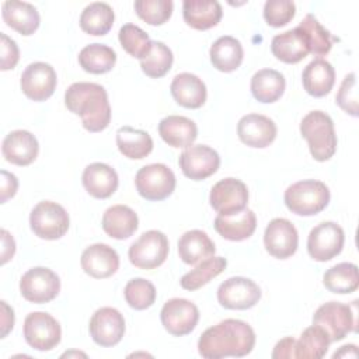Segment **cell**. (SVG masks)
I'll use <instances>...</instances> for the list:
<instances>
[{
  "label": "cell",
  "mask_w": 359,
  "mask_h": 359,
  "mask_svg": "<svg viewBox=\"0 0 359 359\" xmlns=\"http://www.w3.org/2000/svg\"><path fill=\"white\" fill-rule=\"evenodd\" d=\"M255 345V332L245 321L227 318L208 328L198 341V352L206 359L248 355Z\"/></svg>",
  "instance_id": "cell-1"
},
{
  "label": "cell",
  "mask_w": 359,
  "mask_h": 359,
  "mask_svg": "<svg viewBox=\"0 0 359 359\" xmlns=\"http://www.w3.org/2000/svg\"><path fill=\"white\" fill-rule=\"evenodd\" d=\"M66 108L81 118L88 132H101L111 122V105L107 90L97 83H73L65 93Z\"/></svg>",
  "instance_id": "cell-2"
},
{
  "label": "cell",
  "mask_w": 359,
  "mask_h": 359,
  "mask_svg": "<svg viewBox=\"0 0 359 359\" xmlns=\"http://www.w3.org/2000/svg\"><path fill=\"white\" fill-rule=\"evenodd\" d=\"M300 133L307 140L310 153L317 161L330 160L337 151V135L331 116L323 111H311L300 122Z\"/></svg>",
  "instance_id": "cell-3"
},
{
  "label": "cell",
  "mask_w": 359,
  "mask_h": 359,
  "mask_svg": "<svg viewBox=\"0 0 359 359\" xmlns=\"http://www.w3.org/2000/svg\"><path fill=\"white\" fill-rule=\"evenodd\" d=\"M330 202L328 187L317 180H303L285 191L286 208L299 216H314L324 210Z\"/></svg>",
  "instance_id": "cell-4"
},
{
  "label": "cell",
  "mask_w": 359,
  "mask_h": 359,
  "mask_svg": "<svg viewBox=\"0 0 359 359\" xmlns=\"http://www.w3.org/2000/svg\"><path fill=\"white\" fill-rule=\"evenodd\" d=\"M70 219L66 209L52 201H42L34 206L29 215V226L34 234L43 240H57L69 230Z\"/></svg>",
  "instance_id": "cell-5"
},
{
  "label": "cell",
  "mask_w": 359,
  "mask_h": 359,
  "mask_svg": "<svg viewBox=\"0 0 359 359\" xmlns=\"http://www.w3.org/2000/svg\"><path fill=\"white\" fill-rule=\"evenodd\" d=\"M313 324L325 331L330 342L344 339L356 327V311H352L351 306L339 302H328L320 306L314 316Z\"/></svg>",
  "instance_id": "cell-6"
},
{
  "label": "cell",
  "mask_w": 359,
  "mask_h": 359,
  "mask_svg": "<svg viewBox=\"0 0 359 359\" xmlns=\"http://www.w3.org/2000/svg\"><path fill=\"white\" fill-rule=\"evenodd\" d=\"M168 251L170 244L167 236L158 230H149L132 243L128 255L130 264L136 268L154 269L164 264Z\"/></svg>",
  "instance_id": "cell-7"
},
{
  "label": "cell",
  "mask_w": 359,
  "mask_h": 359,
  "mask_svg": "<svg viewBox=\"0 0 359 359\" xmlns=\"http://www.w3.org/2000/svg\"><path fill=\"white\" fill-rule=\"evenodd\" d=\"M139 195L147 201H163L168 198L177 185V180L170 167L161 163L142 167L135 177Z\"/></svg>",
  "instance_id": "cell-8"
},
{
  "label": "cell",
  "mask_w": 359,
  "mask_h": 359,
  "mask_svg": "<svg viewBox=\"0 0 359 359\" xmlns=\"http://www.w3.org/2000/svg\"><path fill=\"white\" fill-rule=\"evenodd\" d=\"M24 338L36 351H50L59 345L62 338L60 324L45 311L29 313L24 320Z\"/></svg>",
  "instance_id": "cell-9"
},
{
  "label": "cell",
  "mask_w": 359,
  "mask_h": 359,
  "mask_svg": "<svg viewBox=\"0 0 359 359\" xmlns=\"http://www.w3.org/2000/svg\"><path fill=\"white\" fill-rule=\"evenodd\" d=\"M345 243V233L335 222H323L313 227L307 237L309 255L318 262H325L337 257Z\"/></svg>",
  "instance_id": "cell-10"
},
{
  "label": "cell",
  "mask_w": 359,
  "mask_h": 359,
  "mask_svg": "<svg viewBox=\"0 0 359 359\" xmlns=\"http://www.w3.org/2000/svg\"><path fill=\"white\" fill-rule=\"evenodd\" d=\"M20 292L22 297L31 303H48L59 294L60 279L52 269L35 266L21 276Z\"/></svg>",
  "instance_id": "cell-11"
},
{
  "label": "cell",
  "mask_w": 359,
  "mask_h": 359,
  "mask_svg": "<svg viewBox=\"0 0 359 359\" xmlns=\"http://www.w3.org/2000/svg\"><path fill=\"white\" fill-rule=\"evenodd\" d=\"M209 202L220 216L237 215L247 208V185L243 181L231 177L220 180L212 187Z\"/></svg>",
  "instance_id": "cell-12"
},
{
  "label": "cell",
  "mask_w": 359,
  "mask_h": 359,
  "mask_svg": "<svg viewBox=\"0 0 359 359\" xmlns=\"http://www.w3.org/2000/svg\"><path fill=\"white\" fill-rule=\"evenodd\" d=\"M261 299L259 286L244 276L226 279L217 289V302L229 310H247L254 307Z\"/></svg>",
  "instance_id": "cell-13"
},
{
  "label": "cell",
  "mask_w": 359,
  "mask_h": 359,
  "mask_svg": "<svg viewBox=\"0 0 359 359\" xmlns=\"http://www.w3.org/2000/svg\"><path fill=\"white\" fill-rule=\"evenodd\" d=\"M163 327L174 337H184L194 331L199 321L198 307L187 299L174 297L164 303L160 313Z\"/></svg>",
  "instance_id": "cell-14"
},
{
  "label": "cell",
  "mask_w": 359,
  "mask_h": 359,
  "mask_svg": "<svg viewBox=\"0 0 359 359\" xmlns=\"http://www.w3.org/2000/svg\"><path fill=\"white\" fill-rule=\"evenodd\" d=\"M178 164L185 177L201 181L219 170L220 157L215 149L206 144H194L180 154Z\"/></svg>",
  "instance_id": "cell-15"
},
{
  "label": "cell",
  "mask_w": 359,
  "mask_h": 359,
  "mask_svg": "<svg viewBox=\"0 0 359 359\" xmlns=\"http://www.w3.org/2000/svg\"><path fill=\"white\" fill-rule=\"evenodd\" d=\"M90 335L100 346H114L121 342L125 334V320L119 310L101 307L90 318Z\"/></svg>",
  "instance_id": "cell-16"
},
{
  "label": "cell",
  "mask_w": 359,
  "mask_h": 359,
  "mask_svg": "<svg viewBox=\"0 0 359 359\" xmlns=\"http://www.w3.org/2000/svg\"><path fill=\"white\" fill-rule=\"evenodd\" d=\"M57 76L55 69L45 62H34L21 74L20 86L22 93L32 101L48 100L56 88Z\"/></svg>",
  "instance_id": "cell-17"
},
{
  "label": "cell",
  "mask_w": 359,
  "mask_h": 359,
  "mask_svg": "<svg viewBox=\"0 0 359 359\" xmlns=\"http://www.w3.org/2000/svg\"><path fill=\"white\" fill-rule=\"evenodd\" d=\"M265 250L278 259L292 257L299 245V234L296 227L283 217H276L269 222L264 233Z\"/></svg>",
  "instance_id": "cell-18"
},
{
  "label": "cell",
  "mask_w": 359,
  "mask_h": 359,
  "mask_svg": "<svg viewBox=\"0 0 359 359\" xmlns=\"http://www.w3.org/2000/svg\"><path fill=\"white\" fill-rule=\"evenodd\" d=\"M278 133L275 122L261 114H247L237 125V135L240 140L255 149H264L269 146Z\"/></svg>",
  "instance_id": "cell-19"
},
{
  "label": "cell",
  "mask_w": 359,
  "mask_h": 359,
  "mask_svg": "<svg viewBox=\"0 0 359 359\" xmlns=\"http://www.w3.org/2000/svg\"><path fill=\"white\" fill-rule=\"evenodd\" d=\"M83 271L95 279L112 276L119 268V255L108 244L97 243L87 247L80 258Z\"/></svg>",
  "instance_id": "cell-20"
},
{
  "label": "cell",
  "mask_w": 359,
  "mask_h": 359,
  "mask_svg": "<svg viewBox=\"0 0 359 359\" xmlns=\"http://www.w3.org/2000/svg\"><path fill=\"white\" fill-rule=\"evenodd\" d=\"M39 144L36 137L28 130L10 132L1 144V153L6 161L14 165H29L38 156Z\"/></svg>",
  "instance_id": "cell-21"
},
{
  "label": "cell",
  "mask_w": 359,
  "mask_h": 359,
  "mask_svg": "<svg viewBox=\"0 0 359 359\" xmlns=\"http://www.w3.org/2000/svg\"><path fill=\"white\" fill-rule=\"evenodd\" d=\"M81 182L86 191L97 199L109 198L119 185L116 171L104 163L88 164L83 171Z\"/></svg>",
  "instance_id": "cell-22"
},
{
  "label": "cell",
  "mask_w": 359,
  "mask_h": 359,
  "mask_svg": "<svg viewBox=\"0 0 359 359\" xmlns=\"http://www.w3.org/2000/svg\"><path fill=\"white\" fill-rule=\"evenodd\" d=\"M1 17L7 27L24 36L32 35L41 22L38 10L31 3L18 0L4 1L1 6Z\"/></svg>",
  "instance_id": "cell-23"
},
{
  "label": "cell",
  "mask_w": 359,
  "mask_h": 359,
  "mask_svg": "<svg viewBox=\"0 0 359 359\" xmlns=\"http://www.w3.org/2000/svg\"><path fill=\"white\" fill-rule=\"evenodd\" d=\"M158 133L168 146L187 149L192 146L198 137V128L196 123L187 116L168 115L160 121Z\"/></svg>",
  "instance_id": "cell-24"
},
{
  "label": "cell",
  "mask_w": 359,
  "mask_h": 359,
  "mask_svg": "<svg viewBox=\"0 0 359 359\" xmlns=\"http://www.w3.org/2000/svg\"><path fill=\"white\" fill-rule=\"evenodd\" d=\"M170 90L177 104L184 108L196 109L206 101V86L192 73L177 74L171 81Z\"/></svg>",
  "instance_id": "cell-25"
},
{
  "label": "cell",
  "mask_w": 359,
  "mask_h": 359,
  "mask_svg": "<svg viewBox=\"0 0 359 359\" xmlns=\"http://www.w3.org/2000/svg\"><path fill=\"white\" fill-rule=\"evenodd\" d=\"M182 15L191 28L205 31L219 24L223 10L216 0H185L182 3Z\"/></svg>",
  "instance_id": "cell-26"
},
{
  "label": "cell",
  "mask_w": 359,
  "mask_h": 359,
  "mask_svg": "<svg viewBox=\"0 0 359 359\" xmlns=\"http://www.w3.org/2000/svg\"><path fill=\"white\" fill-rule=\"evenodd\" d=\"M302 83L307 94L313 97L327 95L335 83V70L330 62L317 57L311 60L302 73Z\"/></svg>",
  "instance_id": "cell-27"
},
{
  "label": "cell",
  "mask_w": 359,
  "mask_h": 359,
  "mask_svg": "<svg viewBox=\"0 0 359 359\" xmlns=\"http://www.w3.org/2000/svg\"><path fill=\"white\" fill-rule=\"evenodd\" d=\"M271 50L278 60L292 65L299 63L309 55V45L302 31L296 27L275 35L271 42Z\"/></svg>",
  "instance_id": "cell-28"
},
{
  "label": "cell",
  "mask_w": 359,
  "mask_h": 359,
  "mask_svg": "<svg viewBox=\"0 0 359 359\" xmlns=\"http://www.w3.org/2000/svg\"><path fill=\"white\" fill-rule=\"evenodd\" d=\"M101 224L109 237L125 240L137 230L139 219L132 208L126 205H114L104 212Z\"/></svg>",
  "instance_id": "cell-29"
},
{
  "label": "cell",
  "mask_w": 359,
  "mask_h": 359,
  "mask_svg": "<svg viewBox=\"0 0 359 359\" xmlns=\"http://www.w3.org/2000/svg\"><path fill=\"white\" fill-rule=\"evenodd\" d=\"M257 229L255 213L245 208L243 212L233 216H220L215 219V230L226 240L243 241L254 234Z\"/></svg>",
  "instance_id": "cell-30"
},
{
  "label": "cell",
  "mask_w": 359,
  "mask_h": 359,
  "mask_svg": "<svg viewBox=\"0 0 359 359\" xmlns=\"http://www.w3.org/2000/svg\"><path fill=\"white\" fill-rule=\"evenodd\" d=\"M215 252V243L202 230L185 231L178 240L180 258L188 265L199 264L201 261L213 257Z\"/></svg>",
  "instance_id": "cell-31"
},
{
  "label": "cell",
  "mask_w": 359,
  "mask_h": 359,
  "mask_svg": "<svg viewBox=\"0 0 359 359\" xmlns=\"http://www.w3.org/2000/svg\"><path fill=\"white\" fill-rule=\"evenodd\" d=\"M209 56L213 67H216L219 72L230 73L240 67L244 57V50L238 39L224 35L213 42Z\"/></svg>",
  "instance_id": "cell-32"
},
{
  "label": "cell",
  "mask_w": 359,
  "mask_h": 359,
  "mask_svg": "<svg viewBox=\"0 0 359 359\" xmlns=\"http://www.w3.org/2000/svg\"><path fill=\"white\" fill-rule=\"evenodd\" d=\"M285 87L283 74L273 69H261L251 77V93L257 101L264 104L278 101L283 95Z\"/></svg>",
  "instance_id": "cell-33"
},
{
  "label": "cell",
  "mask_w": 359,
  "mask_h": 359,
  "mask_svg": "<svg viewBox=\"0 0 359 359\" xmlns=\"http://www.w3.org/2000/svg\"><path fill=\"white\" fill-rule=\"evenodd\" d=\"M116 146L119 151L130 160H142L153 150L151 136L132 126H121L116 130Z\"/></svg>",
  "instance_id": "cell-34"
},
{
  "label": "cell",
  "mask_w": 359,
  "mask_h": 359,
  "mask_svg": "<svg viewBox=\"0 0 359 359\" xmlns=\"http://www.w3.org/2000/svg\"><path fill=\"white\" fill-rule=\"evenodd\" d=\"M115 14L109 4L95 1L84 7L80 15V28L94 36H102L109 32L114 25Z\"/></svg>",
  "instance_id": "cell-35"
},
{
  "label": "cell",
  "mask_w": 359,
  "mask_h": 359,
  "mask_svg": "<svg viewBox=\"0 0 359 359\" xmlns=\"http://www.w3.org/2000/svg\"><path fill=\"white\" fill-rule=\"evenodd\" d=\"M79 63L83 70L93 74H104L112 70L116 63V53L104 43H90L79 53Z\"/></svg>",
  "instance_id": "cell-36"
},
{
  "label": "cell",
  "mask_w": 359,
  "mask_h": 359,
  "mask_svg": "<svg viewBox=\"0 0 359 359\" xmlns=\"http://www.w3.org/2000/svg\"><path fill=\"white\" fill-rule=\"evenodd\" d=\"M325 289L332 293L346 294L352 293L359 287L358 266L352 262H341L325 271L323 276Z\"/></svg>",
  "instance_id": "cell-37"
},
{
  "label": "cell",
  "mask_w": 359,
  "mask_h": 359,
  "mask_svg": "<svg viewBox=\"0 0 359 359\" xmlns=\"http://www.w3.org/2000/svg\"><path fill=\"white\" fill-rule=\"evenodd\" d=\"M297 28L306 38V42L309 45V53L314 56H325L331 50L332 42L338 41L318 22V20L313 14H307L300 21Z\"/></svg>",
  "instance_id": "cell-38"
},
{
  "label": "cell",
  "mask_w": 359,
  "mask_h": 359,
  "mask_svg": "<svg viewBox=\"0 0 359 359\" xmlns=\"http://www.w3.org/2000/svg\"><path fill=\"white\" fill-rule=\"evenodd\" d=\"M227 266V259L223 257H210L199 262L194 269L187 272L180 283L185 290H196L206 283H209L213 278L219 276Z\"/></svg>",
  "instance_id": "cell-39"
},
{
  "label": "cell",
  "mask_w": 359,
  "mask_h": 359,
  "mask_svg": "<svg viewBox=\"0 0 359 359\" xmlns=\"http://www.w3.org/2000/svg\"><path fill=\"white\" fill-rule=\"evenodd\" d=\"M330 338L323 328L311 325L306 328L294 344V358L299 359H320L330 346Z\"/></svg>",
  "instance_id": "cell-40"
},
{
  "label": "cell",
  "mask_w": 359,
  "mask_h": 359,
  "mask_svg": "<svg viewBox=\"0 0 359 359\" xmlns=\"http://www.w3.org/2000/svg\"><path fill=\"white\" fill-rule=\"evenodd\" d=\"M174 62L171 49L158 41H151V48L149 53L140 59V67L143 73L151 79H158L165 76Z\"/></svg>",
  "instance_id": "cell-41"
},
{
  "label": "cell",
  "mask_w": 359,
  "mask_h": 359,
  "mask_svg": "<svg viewBox=\"0 0 359 359\" xmlns=\"http://www.w3.org/2000/svg\"><path fill=\"white\" fill-rule=\"evenodd\" d=\"M118 38L123 50L139 60L143 59L151 48V41L149 35L135 24L122 25Z\"/></svg>",
  "instance_id": "cell-42"
},
{
  "label": "cell",
  "mask_w": 359,
  "mask_h": 359,
  "mask_svg": "<svg viewBox=\"0 0 359 359\" xmlns=\"http://www.w3.org/2000/svg\"><path fill=\"white\" fill-rule=\"evenodd\" d=\"M123 296L126 303L135 310H146L156 302V287L154 285L143 278L130 279L125 289Z\"/></svg>",
  "instance_id": "cell-43"
},
{
  "label": "cell",
  "mask_w": 359,
  "mask_h": 359,
  "mask_svg": "<svg viewBox=\"0 0 359 359\" xmlns=\"http://www.w3.org/2000/svg\"><path fill=\"white\" fill-rule=\"evenodd\" d=\"M136 14L150 25L167 22L172 14L174 3L171 0H137L133 4Z\"/></svg>",
  "instance_id": "cell-44"
},
{
  "label": "cell",
  "mask_w": 359,
  "mask_h": 359,
  "mask_svg": "<svg viewBox=\"0 0 359 359\" xmlns=\"http://www.w3.org/2000/svg\"><path fill=\"white\" fill-rule=\"evenodd\" d=\"M296 14V4L290 0H268L264 6V18L268 25L280 28L289 24Z\"/></svg>",
  "instance_id": "cell-45"
},
{
  "label": "cell",
  "mask_w": 359,
  "mask_h": 359,
  "mask_svg": "<svg viewBox=\"0 0 359 359\" xmlns=\"http://www.w3.org/2000/svg\"><path fill=\"white\" fill-rule=\"evenodd\" d=\"M335 102L351 116H358V88L355 73H349L344 77L337 93Z\"/></svg>",
  "instance_id": "cell-46"
},
{
  "label": "cell",
  "mask_w": 359,
  "mask_h": 359,
  "mask_svg": "<svg viewBox=\"0 0 359 359\" xmlns=\"http://www.w3.org/2000/svg\"><path fill=\"white\" fill-rule=\"evenodd\" d=\"M0 38H1V65H0V69L4 72V70H10V69L15 67V65L20 60V50H18L17 43L11 38H8L4 32L0 34Z\"/></svg>",
  "instance_id": "cell-47"
},
{
  "label": "cell",
  "mask_w": 359,
  "mask_h": 359,
  "mask_svg": "<svg viewBox=\"0 0 359 359\" xmlns=\"http://www.w3.org/2000/svg\"><path fill=\"white\" fill-rule=\"evenodd\" d=\"M1 196L0 202L6 203L10 198H13L18 189V180L14 174L1 170Z\"/></svg>",
  "instance_id": "cell-48"
},
{
  "label": "cell",
  "mask_w": 359,
  "mask_h": 359,
  "mask_svg": "<svg viewBox=\"0 0 359 359\" xmlns=\"http://www.w3.org/2000/svg\"><path fill=\"white\" fill-rule=\"evenodd\" d=\"M294 344L296 339L292 337H286L280 341H278V344L273 348L272 352V358L273 359H283V358H294Z\"/></svg>",
  "instance_id": "cell-49"
},
{
  "label": "cell",
  "mask_w": 359,
  "mask_h": 359,
  "mask_svg": "<svg viewBox=\"0 0 359 359\" xmlns=\"http://www.w3.org/2000/svg\"><path fill=\"white\" fill-rule=\"evenodd\" d=\"M1 244H3V248H1V265L7 264L14 252H15V241L13 238V236L7 231V230H1Z\"/></svg>",
  "instance_id": "cell-50"
},
{
  "label": "cell",
  "mask_w": 359,
  "mask_h": 359,
  "mask_svg": "<svg viewBox=\"0 0 359 359\" xmlns=\"http://www.w3.org/2000/svg\"><path fill=\"white\" fill-rule=\"evenodd\" d=\"M0 304H1V338H6L7 334L14 327V311L7 304V302L1 300Z\"/></svg>",
  "instance_id": "cell-51"
},
{
  "label": "cell",
  "mask_w": 359,
  "mask_h": 359,
  "mask_svg": "<svg viewBox=\"0 0 359 359\" xmlns=\"http://www.w3.org/2000/svg\"><path fill=\"white\" fill-rule=\"evenodd\" d=\"M346 356H352V358L358 356V349L353 344L341 346V349L332 355V358H346Z\"/></svg>",
  "instance_id": "cell-52"
}]
</instances>
